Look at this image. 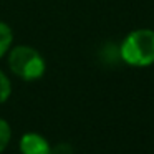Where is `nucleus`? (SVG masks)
<instances>
[{
    "label": "nucleus",
    "mask_w": 154,
    "mask_h": 154,
    "mask_svg": "<svg viewBox=\"0 0 154 154\" xmlns=\"http://www.w3.org/2000/svg\"><path fill=\"white\" fill-rule=\"evenodd\" d=\"M10 94H12V83L7 75L0 70V104H4L10 98Z\"/></svg>",
    "instance_id": "423d86ee"
},
{
    "label": "nucleus",
    "mask_w": 154,
    "mask_h": 154,
    "mask_svg": "<svg viewBox=\"0 0 154 154\" xmlns=\"http://www.w3.org/2000/svg\"><path fill=\"white\" fill-rule=\"evenodd\" d=\"M121 58L131 66L144 68L154 63V30L139 28L126 35L121 43Z\"/></svg>",
    "instance_id": "f257e3e1"
},
{
    "label": "nucleus",
    "mask_w": 154,
    "mask_h": 154,
    "mask_svg": "<svg viewBox=\"0 0 154 154\" xmlns=\"http://www.w3.org/2000/svg\"><path fill=\"white\" fill-rule=\"evenodd\" d=\"M22 154H53L51 144L38 133H25L18 141Z\"/></svg>",
    "instance_id": "7ed1b4c3"
},
{
    "label": "nucleus",
    "mask_w": 154,
    "mask_h": 154,
    "mask_svg": "<svg viewBox=\"0 0 154 154\" xmlns=\"http://www.w3.org/2000/svg\"><path fill=\"white\" fill-rule=\"evenodd\" d=\"M53 154H71V147L68 146V144L61 143V144H58V146L53 147Z\"/></svg>",
    "instance_id": "0eeeda50"
},
{
    "label": "nucleus",
    "mask_w": 154,
    "mask_h": 154,
    "mask_svg": "<svg viewBox=\"0 0 154 154\" xmlns=\"http://www.w3.org/2000/svg\"><path fill=\"white\" fill-rule=\"evenodd\" d=\"M8 68L23 81L40 80L45 75V60L35 48L28 45H17L8 53Z\"/></svg>",
    "instance_id": "f03ea898"
},
{
    "label": "nucleus",
    "mask_w": 154,
    "mask_h": 154,
    "mask_svg": "<svg viewBox=\"0 0 154 154\" xmlns=\"http://www.w3.org/2000/svg\"><path fill=\"white\" fill-rule=\"evenodd\" d=\"M12 43H14V32L7 23L0 22V58L10 50Z\"/></svg>",
    "instance_id": "20e7f679"
},
{
    "label": "nucleus",
    "mask_w": 154,
    "mask_h": 154,
    "mask_svg": "<svg viewBox=\"0 0 154 154\" xmlns=\"http://www.w3.org/2000/svg\"><path fill=\"white\" fill-rule=\"evenodd\" d=\"M12 139V128L4 118H0V154L7 149Z\"/></svg>",
    "instance_id": "39448f33"
}]
</instances>
